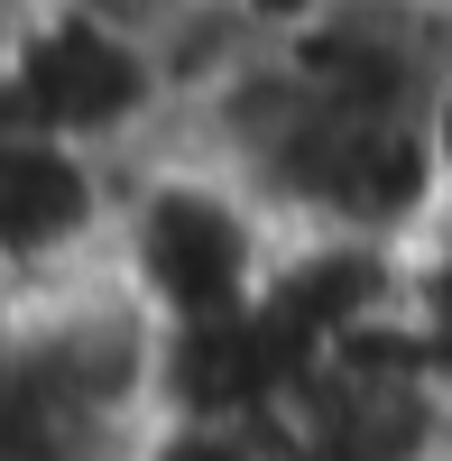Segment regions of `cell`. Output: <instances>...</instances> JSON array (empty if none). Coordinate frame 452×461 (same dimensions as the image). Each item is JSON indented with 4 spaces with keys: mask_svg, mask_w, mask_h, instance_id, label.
<instances>
[{
    "mask_svg": "<svg viewBox=\"0 0 452 461\" xmlns=\"http://www.w3.org/2000/svg\"><path fill=\"white\" fill-rule=\"evenodd\" d=\"M56 10H84V19H102V28H130V37H148V47L167 56L212 0H56Z\"/></svg>",
    "mask_w": 452,
    "mask_h": 461,
    "instance_id": "cell-6",
    "label": "cell"
},
{
    "mask_svg": "<svg viewBox=\"0 0 452 461\" xmlns=\"http://www.w3.org/2000/svg\"><path fill=\"white\" fill-rule=\"evenodd\" d=\"M277 258H286V221L231 167L185 158V148L130 167L121 221H111V267L167 323V341L249 323L277 286Z\"/></svg>",
    "mask_w": 452,
    "mask_h": 461,
    "instance_id": "cell-1",
    "label": "cell"
},
{
    "mask_svg": "<svg viewBox=\"0 0 452 461\" xmlns=\"http://www.w3.org/2000/svg\"><path fill=\"white\" fill-rule=\"evenodd\" d=\"M121 185H130V167L93 158V148H65V139L0 111V314H19L47 286L111 258Z\"/></svg>",
    "mask_w": 452,
    "mask_h": 461,
    "instance_id": "cell-3",
    "label": "cell"
},
{
    "mask_svg": "<svg viewBox=\"0 0 452 461\" xmlns=\"http://www.w3.org/2000/svg\"><path fill=\"white\" fill-rule=\"evenodd\" d=\"M406 341L434 369V388L452 397V212H434L416 240H406Z\"/></svg>",
    "mask_w": 452,
    "mask_h": 461,
    "instance_id": "cell-4",
    "label": "cell"
},
{
    "mask_svg": "<svg viewBox=\"0 0 452 461\" xmlns=\"http://www.w3.org/2000/svg\"><path fill=\"white\" fill-rule=\"evenodd\" d=\"M0 111L65 148H93L111 167H148L176 148V84L167 56L130 28H102L84 10H37L19 47L0 56Z\"/></svg>",
    "mask_w": 452,
    "mask_h": 461,
    "instance_id": "cell-2",
    "label": "cell"
},
{
    "mask_svg": "<svg viewBox=\"0 0 452 461\" xmlns=\"http://www.w3.org/2000/svg\"><path fill=\"white\" fill-rule=\"evenodd\" d=\"M148 461H295V452L268 425H167L148 443Z\"/></svg>",
    "mask_w": 452,
    "mask_h": 461,
    "instance_id": "cell-5",
    "label": "cell"
},
{
    "mask_svg": "<svg viewBox=\"0 0 452 461\" xmlns=\"http://www.w3.org/2000/svg\"><path fill=\"white\" fill-rule=\"evenodd\" d=\"M425 158H434V194L452 212V65L434 74V93H425Z\"/></svg>",
    "mask_w": 452,
    "mask_h": 461,
    "instance_id": "cell-7",
    "label": "cell"
}]
</instances>
